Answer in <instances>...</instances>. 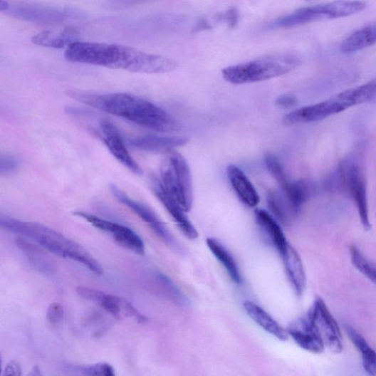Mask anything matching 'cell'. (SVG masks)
<instances>
[{
    "instance_id": "obj_32",
    "label": "cell",
    "mask_w": 376,
    "mask_h": 376,
    "mask_svg": "<svg viewBox=\"0 0 376 376\" xmlns=\"http://www.w3.org/2000/svg\"><path fill=\"white\" fill-rule=\"evenodd\" d=\"M66 370L70 373L85 375L114 376L113 367L108 363L99 362L90 365H68Z\"/></svg>"
},
{
    "instance_id": "obj_1",
    "label": "cell",
    "mask_w": 376,
    "mask_h": 376,
    "mask_svg": "<svg viewBox=\"0 0 376 376\" xmlns=\"http://www.w3.org/2000/svg\"><path fill=\"white\" fill-rule=\"evenodd\" d=\"M65 58L73 63L137 73L163 74L177 68V63L169 58L113 43L76 41L67 47Z\"/></svg>"
},
{
    "instance_id": "obj_16",
    "label": "cell",
    "mask_w": 376,
    "mask_h": 376,
    "mask_svg": "<svg viewBox=\"0 0 376 376\" xmlns=\"http://www.w3.org/2000/svg\"><path fill=\"white\" fill-rule=\"evenodd\" d=\"M229 181L239 199L249 207L254 208L260 203L256 188L245 173L234 164L226 169Z\"/></svg>"
},
{
    "instance_id": "obj_26",
    "label": "cell",
    "mask_w": 376,
    "mask_h": 376,
    "mask_svg": "<svg viewBox=\"0 0 376 376\" xmlns=\"http://www.w3.org/2000/svg\"><path fill=\"white\" fill-rule=\"evenodd\" d=\"M78 41L77 34L73 31L62 32L44 31L33 36L32 42L38 46L61 49Z\"/></svg>"
},
{
    "instance_id": "obj_33",
    "label": "cell",
    "mask_w": 376,
    "mask_h": 376,
    "mask_svg": "<svg viewBox=\"0 0 376 376\" xmlns=\"http://www.w3.org/2000/svg\"><path fill=\"white\" fill-rule=\"evenodd\" d=\"M64 308L62 303H52L46 311L47 321L53 326L57 327L63 320Z\"/></svg>"
},
{
    "instance_id": "obj_37",
    "label": "cell",
    "mask_w": 376,
    "mask_h": 376,
    "mask_svg": "<svg viewBox=\"0 0 376 376\" xmlns=\"http://www.w3.org/2000/svg\"><path fill=\"white\" fill-rule=\"evenodd\" d=\"M238 17L239 16L237 11L234 9H231V11H228L227 14H226V19L228 21L231 26L235 25V24L237 23Z\"/></svg>"
},
{
    "instance_id": "obj_8",
    "label": "cell",
    "mask_w": 376,
    "mask_h": 376,
    "mask_svg": "<svg viewBox=\"0 0 376 376\" xmlns=\"http://www.w3.org/2000/svg\"><path fill=\"white\" fill-rule=\"evenodd\" d=\"M308 313L318 329L325 348L334 352H341L343 343L340 328L323 299L317 298Z\"/></svg>"
},
{
    "instance_id": "obj_29",
    "label": "cell",
    "mask_w": 376,
    "mask_h": 376,
    "mask_svg": "<svg viewBox=\"0 0 376 376\" xmlns=\"http://www.w3.org/2000/svg\"><path fill=\"white\" fill-rule=\"evenodd\" d=\"M267 202L274 218L280 223L288 224L294 212L288 201L281 197L276 192H268Z\"/></svg>"
},
{
    "instance_id": "obj_13",
    "label": "cell",
    "mask_w": 376,
    "mask_h": 376,
    "mask_svg": "<svg viewBox=\"0 0 376 376\" xmlns=\"http://www.w3.org/2000/svg\"><path fill=\"white\" fill-rule=\"evenodd\" d=\"M98 133L113 157L132 174L140 176L143 170L130 154L119 130L110 122L99 123Z\"/></svg>"
},
{
    "instance_id": "obj_34",
    "label": "cell",
    "mask_w": 376,
    "mask_h": 376,
    "mask_svg": "<svg viewBox=\"0 0 376 376\" xmlns=\"http://www.w3.org/2000/svg\"><path fill=\"white\" fill-rule=\"evenodd\" d=\"M19 162L14 157H5L1 159L0 172L2 174H10L19 167Z\"/></svg>"
},
{
    "instance_id": "obj_20",
    "label": "cell",
    "mask_w": 376,
    "mask_h": 376,
    "mask_svg": "<svg viewBox=\"0 0 376 376\" xmlns=\"http://www.w3.org/2000/svg\"><path fill=\"white\" fill-rule=\"evenodd\" d=\"M281 256L283 260L288 276L296 293L298 296L302 295L305 291L306 284H307V278H306L299 254L289 244L285 253Z\"/></svg>"
},
{
    "instance_id": "obj_27",
    "label": "cell",
    "mask_w": 376,
    "mask_h": 376,
    "mask_svg": "<svg viewBox=\"0 0 376 376\" xmlns=\"http://www.w3.org/2000/svg\"><path fill=\"white\" fill-rule=\"evenodd\" d=\"M338 98L349 108L372 101L376 98V80L343 91Z\"/></svg>"
},
{
    "instance_id": "obj_10",
    "label": "cell",
    "mask_w": 376,
    "mask_h": 376,
    "mask_svg": "<svg viewBox=\"0 0 376 376\" xmlns=\"http://www.w3.org/2000/svg\"><path fill=\"white\" fill-rule=\"evenodd\" d=\"M110 192L118 201L130 208L140 219L147 223L163 242L172 248H179L173 234L151 208L131 199L115 185L110 186Z\"/></svg>"
},
{
    "instance_id": "obj_21",
    "label": "cell",
    "mask_w": 376,
    "mask_h": 376,
    "mask_svg": "<svg viewBox=\"0 0 376 376\" xmlns=\"http://www.w3.org/2000/svg\"><path fill=\"white\" fill-rule=\"evenodd\" d=\"M327 18L325 4L301 8L273 23L276 28H293Z\"/></svg>"
},
{
    "instance_id": "obj_4",
    "label": "cell",
    "mask_w": 376,
    "mask_h": 376,
    "mask_svg": "<svg viewBox=\"0 0 376 376\" xmlns=\"http://www.w3.org/2000/svg\"><path fill=\"white\" fill-rule=\"evenodd\" d=\"M300 64L298 56L280 53L228 66L222 70L226 81L234 85L263 82L286 75Z\"/></svg>"
},
{
    "instance_id": "obj_23",
    "label": "cell",
    "mask_w": 376,
    "mask_h": 376,
    "mask_svg": "<svg viewBox=\"0 0 376 376\" xmlns=\"http://www.w3.org/2000/svg\"><path fill=\"white\" fill-rule=\"evenodd\" d=\"M15 243L38 271L45 273H50L53 271V263L48 256L38 246L23 238L16 239Z\"/></svg>"
},
{
    "instance_id": "obj_18",
    "label": "cell",
    "mask_w": 376,
    "mask_h": 376,
    "mask_svg": "<svg viewBox=\"0 0 376 376\" xmlns=\"http://www.w3.org/2000/svg\"><path fill=\"white\" fill-rule=\"evenodd\" d=\"M132 147L145 152H169L185 146L188 143L186 137L147 135L131 139Z\"/></svg>"
},
{
    "instance_id": "obj_31",
    "label": "cell",
    "mask_w": 376,
    "mask_h": 376,
    "mask_svg": "<svg viewBox=\"0 0 376 376\" xmlns=\"http://www.w3.org/2000/svg\"><path fill=\"white\" fill-rule=\"evenodd\" d=\"M264 161L268 172L280 185L282 191L286 190L292 181L288 178L278 158L272 153H266Z\"/></svg>"
},
{
    "instance_id": "obj_30",
    "label": "cell",
    "mask_w": 376,
    "mask_h": 376,
    "mask_svg": "<svg viewBox=\"0 0 376 376\" xmlns=\"http://www.w3.org/2000/svg\"><path fill=\"white\" fill-rule=\"evenodd\" d=\"M350 254L352 264L376 286V265L355 246H350Z\"/></svg>"
},
{
    "instance_id": "obj_6",
    "label": "cell",
    "mask_w": 376,
    "mask_h": 376,
    "mask_svg": "<svg viewBox=\"0 0 376 376\" xmlns=\"http://www.w3.org/2000/svg\"><path fill=\"white\" fill-rule=\"evenodd\" d=\"M6 14L23 21L41 25H59L82 16L81 12L73 9L26 3L12 6L9 4Z\"/></svg>"
},
{
    "instance_id": "obj_9",
    "label": "cell",
    "mask_w": 376,
    "mask_h": 376,
    "mask_svg": "<svg viewBox=\"0 0 376 376\" xmlns=\"http://www.w3.org/2000/svg\"><path fill=\"white\" fill-rule=\"evenodd\" d=\"M74 214L83 219L99 230L113 234L115 241L122 247L139 255L145 254L146 249L143 240L130 228L84 213V212H75Z\"/></svg>"
},
{
    "instance_id": "obj_22",
    "label": "cell",
    "mask_w": 376,
    "mask_h": 376,
    "mask_svg": "<svg viewBox=\"0 0 376 376\" xmlns=\"http://www.w3.org/2000/svg\"><path fill=\"white\" fill-rule=\"evenodd\" d=\"M376 43V23L352 33L340 45L343 53L361 51Z\"/></svg>"
},
{
    "instance_id": "obj_24",
    "label": "cell",
    "mask_w": 376,
    "mask_h": 376,
    "mask_svg": "<svg viewBox=\"0 0 376 376\" xmlns=\"http://www.w3.org/2000/svg\"><path fill=\"white\" fill-rule=\"evenodd\" d=\"M207 245L212 253L222 264L231 280L236 284H241L242 277L239 268L229 251L216 239H207Z\"/></svg>"
},
{
    "instance_id": "obj_19",
    "label": "cell",
    "mask_w": 376,
    "mask_h": 376,
    "mask_svg": "<svg viewBox=\"0 0 376 376\" xmlns=\"http://www.w3.org/2000/svg\"><path fill=\"white\" fill-rule=\"evenodd\" d=\"M247 314L265 331L281 341H286L289 338L288 330L282 327L272 316L258 304L246 301L244 304Z\"/></svg>"
},
{
    "instance_id": "obj_17",
    "label": "cell",
    "mask_w": 376,
    "mask_h": 376,
    "mask_svg": "<svg viewBox=\"0 0 376 376\" xmlns=\"http://www.w3.org/2000/svg\"><path fill=\"white\" fill-rule=\"evenodd\" d=\"M256 222L262 232L281 256L286 251L289 244L279 222L265 209L255 210Z\"/></svg>"
},
{
    "instance_id": "obj_38",
    "label": "cell",
    "mask_w": 376,
    "mask_h": 376,
    "mask_svg": "<svg viewBox=\"0 0 376 376\" xmlns=\"http://www.w3.org/2000/svg\"><path fill=\"white\" fill-rule=\"evenodd\" d=\"M9 8V4L6 0H0V11L1 12H6Z\"/></svg>"
},
{
    "instance_id": "obj_36",
    "label": "cell",
    "mask_w": 376,
    "mask_h": 376,
    "mask_svg": "<svg viewBox=\"0 0 376 376\" xmlns=\"http://www.w3.org/2000/svg\"><path fill=\"white\" fill-rule=\"evenodd\" d=\"M21 367L20 364L15 360L11 361L6 367L3 375H21Z\"/></svg>"
},
{
    "instance_id": "obj_7",
    "label": "cell",
    "mask_w": 376,
    "mask_h": 376,
    "mask_svg": "<svg viewBox=\"0 0 376 376\" xmlns=\"http://www.w3.org/2000/svg\"><path fill=\"white\" fill-rule=\"evenodd\" d=\"M76 292L82 298L98 303L104 310L118 320L128 318L139 323L147 321V317L141 314L130 302L121 297L106 294L100 291L85 286L77 288Z\"/></svg>"
},
{
    "instance_id": "obj_35",
    "label": "cell",
    "mask_w": 376,
    "mask_h": 376,
    "mask_svg": "<svg viewBox=\"0 0 376 376\" xmlns=\"http://www.w3.org/2000/svg\"><path fill=\"white\" fill-rule=\"evenodd\" d=\"M298 103L297 98L292 94H282L276 100V105L280 108H289L296 106Z\"/></svg>"
},
{
    "instance_id": "obj_14",
    "label": "cell",
    "mask_w": 376,
    "mask_h": 376,
    "mask_svg": "<svg viewBox=\"0 0 376 376\" xmlns=\"http://www.w3.org/2000/svg\"><path fill=\"white\" fill-rule=\"evenodd\" d=\"M152 187L157 198L168 211L185 236L191 240L197 239L199 237L197 229L188 219L185 215L186 212L178 202L164 187L160 179L153 177L152 179Z\"/></svg>"
},
{
    "instance_id": "obj_3",
    "label": "cell",
    "mask_w": 376,
    "mask_h": 376,
    "mask_svg": "<svg viewBox=\"0 0 376 376\" xmlns=\"http://www.w3.org/2000/svg\"><path fill=\"white\" fill-rule=\"evenodd\" d=\"M0 225L6 231L30 239L57 256L78 262L93 273L103 275L100 263L84 247L54 229L9 217H2Z\"/></svg>"
},
{
    "instance_id": "obj_2",
    "label": "cell",
    "mask_w": 376,
    "mask_h": 376,
    "mask_svg": "<svg viewBox=\"0 0 376 376\" xmlns=\"http://www.w3.org/2000/svg\"><path fill=\"white\" fill-rule=\"evenodd\" d=\"M68 95L93 108L122 118L125 120L150 130L173 132L182 129L180 122L167 111L132 94L70 91Z\"/></svg>"
},
{
    "instance_id": "obj_15",
    "label": "cell",
    "mask_w": 376,
    "mask_h": 376,
    "mask_svg": "<svg viewBox=\"0 0 376 376\" xmlns=\"http://www.w3.org/2000/svg\"><path fill=\"white\" fill-rule=\"evenodd\" d=\"M287 330L289 336L301 348L313 354H320L324 350L323 340L308 313L291 323Z\"/></svg>"
},
{
    "instance_id": "obj_12",
    "label": "cell",
    "mask_w": 376,
    "mask_h": 376,
    "mask_svg": "<svg viewBox=\"0 0 376 376\" xmlns=\"http://www.w3.org/2000/svg\"><path fill=\"white\" fill-rule=\"evenodd\" d=\"M349 107L338 97L315 105L296 109L282 118V123L291 126L321 121L343 112Z\"/></svg>"
},
{
    "instance_id": "obj_5",
    "label": "cell",
    "mask_w": 376,
    "mask_h": 376,
    "mask_svg": "<svg viewBox=\"0 0 376 376\" xmlns=\"http://www.w3.org/2000/svg\"><path fill=\"white\" fill-rule=\"evenodd\" d=\"M160 179L186 213L189 212L194 202L192 175L189 164L181 154L172 152L162 162Z\"/></svg>"
},
{
    "instance_id": "obj_25",
    "label": "cell",
    "mask_w": 376,
    "mask_h": 376,
    "mask_svg": "<svg viewBox=\"0 0 376 376\" xmlns=\"http://www.w3.org/2000/svg\"><path fill=\"white\" fill-rule=\"evenodd\" d=\"M345 330L351 342L360 352L365 372L370 375H376V351L354 328L346 326Z\"/></svg>"
},
{
    "instance_id": "obj_11",
    "label": "cell",
    "mask_w": 376,
    "mask_h": 376,
    "mask_svg": "<svg viewBox=\"0 0 376 376\" xmlns=\"http://www.w3.org/2000/svg\"><path fill=\"white\" fill-rule=\"evenodd\" d=\"M342 187L354 198L365 230L371 229L369 217L367 188L365 177L358 164L350 162L345 168L342 176Z\"/></svg>"
},
{
    "instance_id": "obj_40",
    "label": "cell",
    "mask_w": 376,
    "mask_h": 376,
    "mask_svg": "<svg viewBox=\"0 0 376 376\" xmlns=\"http://www.w3.org/2000/svg\"><path fill=\"white\" fill-rule=\"evenodd\" d=\"M120 1L125 2V3H132V2L142 1V0H120Z\"/></svg>"
},
{
    "instance_id": "obj_28",
    "label": "cell",
    "mask_w": 376,
    "mask_h": 376,
    "mask_svg": "<svg viewBox=\"0 0 376 376\" xmlns=\"http://www.w3.org/2000/svg\"><path fill=\"white\" fill-rule=\"evenodd\" d=\"M366 4L359 0H336L325 4L328 19L350 16L364 11Z\"/></svg>"
},
{
    "instance_id": "obj_39",
    "label": "cell",
    "mask_w": 376,
    "mask_h": 376,
    "mask_svg": "<svg viewBox=\"0 0 376 376\" xmlns=\"http://www.w3.org/2000/svg\"><path fill=\"white\" fill-rule=\"evenodd\" d=\"M29 375H41L42 373L41 372V370L39 369V367L38 366H35L31 371V372H29L28 374Z\"/></svg>"
}]
</instances>
